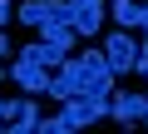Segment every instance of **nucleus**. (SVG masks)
I'll return each mask as SVG.
<instances>
[{
	"instance_id": "1",
	"label": "nucleus",
	"mask_w": 148,
	"mask_h": 134,
	"mask_svg": "<svg viewBox=\"0 0 148 134\" xmlns=\"http://www.w3.org/2000/svg\"><path fill=\"white\" fill-rule=\"evenodd\" d=\"M69 94H99V99L114 94V70H109L104 50H79V55H69L59 70H54V80H49V99L64 104Z\"/></svg>"
},
{
	"instance_id": "3",
	"label": "nucleus",
	"mask_w": 148,
	"mask_h": 134,
	"mask_svg": "<svg viewBox=\"0 0 148 134\" xmlns=\"http://www.w3.org/2000/svg\"><path fill=\"white\" fill-rule=\"evenodd\" d=\"M10 80H15V85H20L25 94H49V80H54V75L45 70L40 60H30V55L20 50V60L10 65Z\"/></svg>"
},
{
	"instance_id": "14",
	"label": "nucleus",
	"mask_w": 148,
	"mask_h": 134,
	"mask_svg": "<svg viewBox=\"0 0 148 134\" xmlns=\"http://www.w3.org/2000/svg\"><path fill=\"white\" fill-rule=\"evenodd\" d=\"M0 124H5V99H0Z\"/></svg>"
},
{
	"instance_id": "11",
	"label": "nucleus",
	"mask_w": 148,
	"mask_h": 134,
	"mask_svg": "<svg viewBox=\"0 0 148 134\" xmlns=\"http://www.w3.org/2000/svg\"><path fill=\"white\" fill-rule=\"evenodd\" d=\"M10 20H15V10H10V0H0V30H5Z\"/></svg>"
},
{
	"instance_id": "8",
	"label": "nucleus",
	"mask_w": 148,
	"mask_h": 134,
	"mask_svg": "<svg viewBox=\"0 0 148 134\" xmlns=\"http://www.w3.org/2000/svg\"><path fill=\"white\" fill-rule=\"evenodd\" d=\"M25 55H30V60H40L45 70H59V65L69 60V55H64L59 45H49V40H35V45H25Z\"/></svg>"
},
{
	"instance_id": "15",
	"label": "nucleus",
	"mask_w": 148,
	"mask_h": 134,
	"mask_svg": "<svg viewBox=\"0 0 148 134\" xmlns=\"http://www.w3.org/2000/svg\"><path fill=\"white\" fill-rule=\"evenodd\" d=\"M69 5H84V0H69Z\"/></svg>"
},
{
	"instance_id": "6",
	"label": "nucleus",
	"mask_w": 148,
	"mask_h": 134,
	"mask_svg": "<svg viewBox=\"0 0 148 134\" xmlns=\"http://www.w3.org/2000/svg\"><path fill=\"white\" fill-rule=\"evenodd\" d=\"M143 109H148V94H109V119L119 124H143Z\"/></svg>"
},
{
	"instance_id": "5",
	"label": "nucleus",
	"mask_w": 148,
	"mask_h": 134,
	"mask_svg": "<svg viewBox=\"0 0 148 134\" xmlns=\"http://www.w3.org/2000/svg\"><path fill=\"white\" fill-rule=\"evenodd\" d=\"M40 124V104H35V94H25V99H5V129L10 134H30Z\"/></svg>"
},
{
	"instance_id": "10",
	"label": "nucleus",
	"mask_w": 148,
	"mask_h": 134,
	"mask_svg": "<svg viewBox=\"0 0 148 134\" xmlns=\"http://www.w3.org/2000/svg\"><path fill=\"white\" fill-rule=\"evenodd\" d=\"M35 129H40V134H64V129H69V124H64V119H59V114H54V119H40V124H35Z\"/></svg>"
},
{
	"instance_id": "13",
	"label": "nucleus",
	"mask_w": 148,
	"mask_h": 134,
	"mask_svg": "<svg viewBox=\"0 0 148 134\" xmlns=\"http://www.w3.org/2000/svg\"><path fill=\"white\" fill-rule=\"evenodd\" d=\"M0 55H10V40H5V30H0Z\"/></svg>"
},
{
	"instance_id": "7",
	"label": "nucleus",
	"mask_w": 148,
	"mask_h": 134,
	"mask_svg": "<svg viewBox=\"0 0 148 134\" xmlns=\"http://www.w3.org/2000/svg\"><path fill=\"white\" fill-rule=\"evenodd\" d=\"M69 25H74V35H79V40L99 35V25H104V5H99V0H84V5H74Z\"/></svg>"
},
{
	"instance_id": "2",
	"label": "nucleus",
	"mask_w": 148,
	"mask_h": 134,
	"mask_svg": "<svg viewBox=\"0 0 148 134\" xmlns=\"http://www.w3.org/2000/svg\"><path fill=\"white\" fill-rule=\"evenodd\" d=\"M104 114H109V99H99V94H69V99L59 104V119H64L69 129L94 124V119H104Z\"/></svg>"
},
{
	"instance_id": "12",
	"label": "nucleus",
	"mask_w": 148,
	"mask_h": 134,
	"mask_svg": "<svg viewBox=\"0 0 148 134\" xmlns=\"http://www.w3.org/2000/svg\"><path fill=\"white\" fill-rule=\"evenodd\" d=\"M133 70H138V75H143V80H148V60H143V55H138V65H133Z\"/></svg>"
},
{
	"instance_id": "4",
	"label": "nucleus",
	"mask_w": 148,
	"mask_h": 134,
	"mask_svg": "<svg viewBox=\"0 0 148 134\" xmlns=\"http://www.w3.org/2000/svg\"><path fill=\"white\" fill-rule=\"evenodd\" d=\"M104 60H109L114 80H119V75H133V65H138V45H133V35H128V30H114L109 45H104Z\"/></svg>"
},
{
	"instance_id": "9",
	"label": "nucleus",
	"mask_w": 148,
	"mask_h": 134,
	"mask_svg": "<svg viewBox=\"0 0 148 134\" xmlns=\"http://www.w3.org/2000/svg\"><path fill=\"white\" fill-rule=\"evenodd\" d=\"M109 10H114L119 30H133V25H143V5H138V0H109Z\"/></svg>"
}]
</instances>
